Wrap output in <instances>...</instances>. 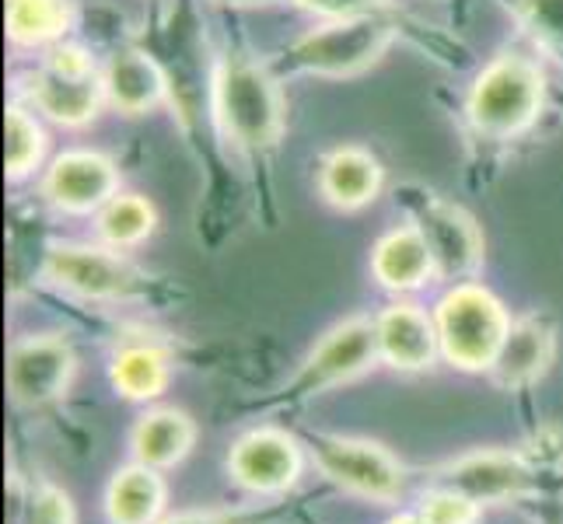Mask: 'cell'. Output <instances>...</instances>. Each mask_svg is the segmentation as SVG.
I'll list each match as a JSON object with an SVG mask.
<instances>
[{
    "label": "cell",
    "mask_w": 563,
    "mask_h": 524,
    "mask_svg": "<svg viewBox=\"0 0 563 524\" xmlns=\"http://www.w3.org/2000/svg\"><path fill=\"white\" fill-rule=\"evenodd\" d=\"M213 115L231 147L263 158L284 137V94L277 74L249 53L231 49L213 70Z\"/></svg>",
    "instance_id": "6da1fadb"
},
{
    "label": "cell",
    "mask_w": 563,
    "mask_h": 524,
    "mask_svg": "<svg viewBox=\"0 0 563 524\" xmlns=\"http://www.w3.org/2000/svg\"><path fill=\"white\" fill-rule=\"evenodd\" d=\"M547 105V70L532 53L500 49L483 67L470 94H465V120L483 141H515L529 133Z\"/></svg>",
    "instance_id": "7a4b0ae2"
},
{
    "label": "cell",
    "mask_w": 563,
    "mask_h": 524,
    "mask_svg": "<svg viewBox=\"0 0 563 524\" xmlns=\"http://www.w3.org/2000/svg\"><path fill=\"white\" fill-rule=\"evenodd\" d=\"M434 325L441 343V360L465 375H487L504 339L511 333V312L490 287L479 280L452 283L438 298Z\"/></svg>",
    "instance_id": "3957f363"
},
{
    "label": "cell",
    "mask_w": 563,
    "mask_h": 524,
    "mask_svg": "<svg viewBox=\"0 0 563 524\" xmlns=\"http://www.w3.org/2000/svg\"><path fill=\"white\" fill-rule=\"evenodd\" d=\"M18 99L64 130H85L109 105L102 67L88 49L74 43L46 49L43 60L18 77Z\"/></svg>",
    "instance_id": "277c9868"
},
{
    "label": "cell",
    "mask_w": 563,
    "mask_h": 524,
    "mask_svg": "<svg viewBox=\"0 0 563 524\" xmlns=\"http://www.w3.org/2000/svg\"><path fill=\"white\" fill-rule=\"evenodd\" d=\"M399 25L388 14H357L340 22H319L298 35L280 56V70L298 77H322V81H343L375 67L388 46L396 43Z\"/></svg>",
    "instance_id": "5b68a950"
},
{
    "label": "cell",
    "mask_w": 563,
    "mask_h": 524,
    "mask_svg": "<svg viewBox=\"0 0 563 524\" xmlns=\"http://www.w3.org/2000/svg\"><path fill=\"white\" fill-rule=\"evenodd\" d=\"M305 448L316 469L346 497L367 503H399L410 490V469L378 441L312 434Z\"/></svg>",
    "instance_id": "8992f818"
},
{
    "label": "cell",
    "mask_w": 563,
    "mask_h": 524,
    "mask_svg": "<svg viewBox=\"0 0 563 524\" xmlns=\"http://www.w3.org/2000/svg\"><path fill=\"white\" fill-rule=\"evenodd\" d=\"M43 280L81 301H133L144 290V274L120 248L85 245V242H53L43 256Z\"/></svg>",
    "instance_id": "52a82bcc"
},
{
    "label": "cell",
    "mask_w": 563,
    "mask_h": 524,
    "mask_svg": "<svg viewBox=\"0 0 563 524\" xmlns=\"http://www.w3.org/2000/svg\"><path fill=\"white\" fill-rule=\"evenodd\" d=\"M378 364L382 354H378L375 319L372 315L343 319L308 349V357L301 360L295 381L287 388V399H312L329 392V388L351 384Z\"/></svg>",
    "instance_id": "ba28073f"
},
{
    "label": "cell",
    "mask_w": 563,
    "mask_h": 524,
    "mask_svg": "<svg viewBox=\"0 0 563 524\" xmlns=\"http://www.w3.org/2000/svg\"><path fill=\"white\" fill-rule=\"evenodd\" d=\"M308 465V448L280 426L245 431L228 451L231 482L256 500H280L298 487Z\"/></svg>",
    "instance_id": "9c48e42d"
},
{
    "label": "cell",
    "mask_w": 563,
    "mask_h": 524,
    "mask_svg": "<svg viewBox=\"0 0 563 524\" xmlns=\"http://www.w3.org/2000/svg\"><path fill=\"white\" fill-rule=\"evenodd\" d=\"M410 221L423 231L427 245L434 252L438 283H462L476 280L487 259V245H483V231L473 221V213H465L459 203L438 197V192H413V200H406Z\"/></svg>",
    "instance_id": "30bf717a"
},
{
    "label": "cell",
    "mask_w": 563,
    "mask_h": 524,
    "mask_svg": "<svg viewBox=\"0 0 563 524\" xmlns=\"http://www.w3.org/2000/svg\"><path fill=\"white\" fill-rule=\"evenodd\" d=\"M77 375V354L64 333H29L8 349V395L18 410L60 402Z\"/></svg>",
    "instance_id": "8fae6325"
},
{
    "label": "cell",
    "mask_w": 563,
    "mask_h": 524,
    "mask_svg": "<svg viewBox=\"0 0 563 524\" xmlns=\"http://www.w3.org/2000/svg\"><path fill=\"white\" fill-rule=\"evenodd\" d=\"M539 472L521 448H476L431 469V482L473 497L483 508L539 493Z\"/></svg>",
    "instance_id": "7c38bea8"
},
{
    "label": "cell",
    "mask_w": 563,
    "mask_h": 524,
    "mask_svg": "<svg viewBox=\"0 0 563 524\" xmlns=\"http://www.w3.org/2000/svg\"><path fill=\"white\" fill-rule=\"evenodd\" d=\"M115 192H120V168L109 154L91 147L56 154L38 179V197L67 218H95Z\"/></svg>",
    "instance_id": "4fadbf2b"
},
{
    "label": "cell",
    "mask_w": 563,
    "mask_h": 524,
    "mask_svg": "<svg viewBox=\"0 0 563 524\" xmlns=\"http://www.w3.org/2000/svg\"><path fill=\"white\" fill-rule=\"evenodd\" d=\"M375 333H378V354L382 364L402 375L431 371L441 357L438 343V325L434 312H427L423 304L396 298L375 315Z\"/></svg>",
    "instance_id": "5bb4252c"
},
{
    "label": "cell",
    "mask_w": 563,
    "mask_h": 524,
    "mask_svg": "<svg viewBox=\"0 0 563 524\" xmlns=\"http://www.w3.org/2000/svg\"><path fill=\"white\" fill-rule=\"evenodd\" d=\"M553 360H556V325L547 315L529 312L511 322V333L504 339L487 378L500 392H526V388L539 384L550 375Z\"/></svg>",
    "instance_id": "9a60e30c"
},
{
    "label": "cell",
    "mask_w": 563,
    "mask_h": 524,
    "mask_svg": "<svg viewBox=\"0 0 563 524\" xmlns=\"http://www.w3.org/2000/svg\"><path fill=\"white\" fill-rule=\"evenodd\" d=\"M102 85H106V102L109 109L130 115L158 112L172 99V85L162 64L141 46H120L109 53V60L102 64Z\"/></svg>",
    "instance_id": "2e32d148"
},
{
    "label": "cell",
    "mask_w": 563,
    "mask_h": 524,
    "mask_svg": "<svg viewBox=\"0 0 563 524\" xmlns=\"http://www.w3.org/2000/svg\"><path fill=\"white\" fill-rule=\"evenodd\" d=\"M372 277L382 290L396 298H410L438 280L434 252L413 221L396 224L385 235H378V242L372 245Z\"/></svg>",
    "instance_id": "e0dca14e"
},
{
    "label": "cell",
    "mask_w": 563,
    "mask_h": 524,
    "mask_svg": "<svg viewBox=\"0 0 563 524\" xmlns=\"http://www.w3.org/2000/svg\"><path fill=\"white\" fill-rule=\"evenodd\" d=\"M319 197L343 213L372 207L385 189V168L372 150L361 144H340L322 154L316 168Z\"/></svg>",
    "instance_id": "ac0fdd59"
},
{
    "label": "cell",
    "mask_w": 563,
    "mask_h": 524,
    "mask_svg": "<svg viewBox=\"0 0 563 524\" xmlns=\"http://www.w3.org/2000/svg\"><path fill=\"white\" fill-rule=\"evenodd\" d=\"M197 444V423L186 410L176 405H154L137 416L130 426V455L133 461L151 465V469L168 472L183 465Z\"/></svg>",
    "instance_id": "d6986e66"
},
{
    "label": "cell",
    "mask_w": 563,
    "mask_h": 524,
    "mask_svg": "<svg viewBox=\"0 0 563 524\" xmlns=\"http://www.w3.org/2000/svg\"><path fill=\"white\" fill-rule=\"evenodd\" d=\"M102 508L109 524H162L168 508L165 476L141 461L123 465L109 479Z\"/></svg>",
    "instance_id": "ffe728a7"
},
{
    "label": "cell",
    "mask_w": 563,
    "mask_h": 524,
    "mask_svg": "<svg viewBox=\"0 0 563 524\" xmlns=\"http://www.w3.org/2000/svg\"><path fill=\"white\" fill-rule=\"evenodd\" d=\"M172 381V357L162 343L133 339L123 343L109 360V384L126 402H154Z\"/></svg>",
    "instance_id": "44dd1931"
},
{
    "label": "cell",
    "mask_w": 563,
    "mask_h": 524,
    "mask_svg": "<svg viewBox=\"0 0 563 524\" xmlns=\"http://www.w3.org/2000/svg\"><path fill=\"white\" fill-rule=\"evenodd\" d=\"M8 38L14 49H53L67 43L74 22L70 0H4Z\"/></svg>",
    "instance_id": "7402d4cb"
},
{
    "label": "cell",
    "mask_w": 563,
    "mask_h": 524,
    "mask_svg": "<svg viewBox=\"0 0 563 524\" xmlns=\"http://www.w3.org/2000/svg\"><path fill=\"white\" fill-rule=\"evenodd\" d=\"M158 227V210L141 192H115V197L95 213V235L102 245L130 252L144 245Z\"/></svg>",
    "instance_id": "603a6c76"
},
{
    "label": "cell",
    "mask_w": 563,
    "mask_h": 524,
    "mask_svg": "<svg viewBox=\"0 0 563 524\" xmlns=\"http://www.w3.org/2000/svg\"><path fill=\"white\" fill-rule=\"evenodd\" d=\"M4 137H8V179L11 182H22L43 168L46 144H49L43 115H38L35 109H29L22 99L8 105Z\"/></svg>",
    "instance_id": "cb8c5ba5"
},
{
    "label": "cell",
    "mask_w": 563,
    "mask_h": 524,
    "mask_svg": "<svg viewBox=\"0 0 563 524\" xmlns=\"http://www.w3.org/2000/svg\"><path fill=\"white\" fill-rule=\"evenodd\" d=\"M515 22L526 29L542 49L563 53V0H504Z\"/></svg>",
    "instance_id": "d4e9b609"
},
{
    "label": "cell",
    "mask_w": 563,
    "mask_h": 524,
    "mask_svg": "<svg viewBox=\"0 0 563 524\" xmlns=\"http://www.w3.org/2000/svg\"><path fill=\"white\" fill-rule=\"evenodd\" d=\"M423 524H479L483 521V503H476L473 497H465L459 490L449 487H438L431 482L420 497H417V508H413Z\"/></svg>",
    "instance_id": "484cf974"
},
{
    "label": "cell",
    "mask_w": 563,
    "mask_h": 524,
    "mask_svg": "<svg viewBox=\"0 0 563 524\" xmlns=\"http://www.w3.org/2000/svg\"><path fill=\"white\" fill-rule=\"evenodd\" d=\"M18 524H77V511L67 490L53 487V482H38L25 493Z\"/></svg>",
    "instance_id": "4316f807"
},
{
    "label": "cell",
    "mask_w": 563,
    "mask_h": 524,
    "mask_svg": "<svg viewBox=\"0 0 563 524\" xmlns=\"http://www.w3.org/2000/svg\"><path fill=\"white\" fill-rule=\"evenodd\" d=\"M521 455L532 461V469L539 476L563 472V426L556 423L539 426V431L521 444Z\"/></svg>",
    "instance_id": "83f0119b"
},
{
    "label": "cell",
    "mask_w": 563,
    "mask_h": 524,
    "mask_svg": "<svg viewBox=\"0 0 563 524\" xmlns=\"http://www.w3.org/2000/svg\"><path fill=\"white\" fill-rule=\"evenodd\" d=\"M301 11L316 14L319 22H340V18H357V14H375L382 11L385 0H290Z\"/></svg>",
    "instance_id": "f1b7e54d"
},
{
    "label": "cell",
    "mask_w": 563,
    "mask_h": 524,
    "mask_svg": "<svg viewBox=\"0 0 563 524\" xmlns=\"http://www.w3.org/2000/svg\"><path fill=\"white\" fill-rule=\"evenodd\" d=\"M162 524H235L228 514L218 511H192V514H176V517H165Z\"/></svg>",
    "instance_id": "f546056e"
},
{
    "label": "cell",
    "mask_w": 563,
    "mask_h": 524,
    "mask_svg": "<svg viewBox=\"0 0 563 524\" xmlns=\"http://www.w3.org/2000/svg\"><path fill=\"white\" fill-rule=\"evenodd\" d=\"M213 4H231V8H266V4H280V0H213Z\"/></svg>",
    "instance_id": "4dcf8cb0"
},
{
    "label": "cell",
    "mask_w": 563,
    "mask_h": 524,
    "mask_svg": "<svg viewBox=\"0 0 563 524\" xmlns=\"http://www.w3.org/2000/svg\"><path fill=\"white\" fill-rule=\"evenodd\" d=\"M385 524H423V517L417 511H399L396 517H388Z\"/></svg>",
    "instance_id": "1f68e13d"
},
{
    "label": "cell",
    "mask_w": 563,
    "mask_h": 524,
    "mask_svg": "<svg viewBox=\"0 0 563 524\" xmlns=\"http://www.w3.org/2000/svg\"><path fill=\"white\" fill-rule=\"evenodd\" d=\"M556 524H563V514H560V517H556Z\"/></svg>",
    "instance_id": "d6a6232c"
}]
</instances>
